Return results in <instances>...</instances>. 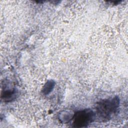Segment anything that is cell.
<instances>
[{
    "label": "cell",
    "mask_w": 128,
    "mask_h": 128,
    "mask_svg": "<svg viewBox=\"0 0 128 128\" xmlns=\"http://www.w3.org/2000/svg\"><path fill=\"white\" fill-rule=\"evenodd\" d=\"M119 104L120 100L116 96L100 102L96 108L98 116L103 119H109L116 111Z\"/></svg>",
    "instance_id": "cell-1"
},
{
    "label": "cell",
    "mask_w": 128,
    "mask_h": 128,
    "mask_svg": "<svg viewBox=\"0 0 128 128\" xmlns=\"http://www.w3.org/2000/svg\"><path fill=\"white\" fill-rule=\"evenodd\" d=\"M96 114L90 109L77 112L74 116L72 126L83 128L87 126L94 120Z\"/></svg>",
    "instance_id": "cell-2"
},
{
    "label": "cell",
    "mask_w": 128,
    "mask_h": 128,
    "mask_svg": "<svg viewBox=\"0 0 128 128\" xmlns=\"http://www.w3.org/2000/svg\"><path fill=\"white\" fill-rule=\"evenodd\" d=\"M54 83L52 80H50L44 86V94H48L49 92H50L52 90L54 86Z\"/></svg>",
    "instance_id": "cell-4"
},
{
    "label": "cell",
    "mask_w": 128,
    "mask_h": 128,
    "mask_svg": "<svg viewBox=\"0 0 128 128\" xmlns=\"http://www.w3.org/2000/svg\"><path fill=\"white\" fill-rule=\"evenodd\" d=\"M16 90L14 89L6 90L4 92V95L2 96H4V100L8 102L10 100H12L16 97Z\"/></svg>",
    "instance_id": "cell-3"
}]
</instances>
